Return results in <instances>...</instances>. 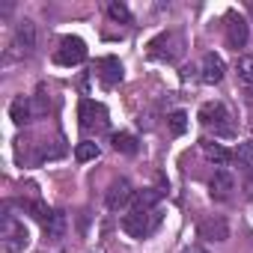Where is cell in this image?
I'll return each mask as SVG.
<instances>
[{"label": "cell", "mask_w": 253, "mask_h": 253, "mask_svg": "<svg viewBox=\"0 0 253 253\" xmlns=\"http://www.w3.org/2000/svg\"><path fill=\"white\" fill-rule=\"evenodd\" d=\"M232 188H235V179L226 173V170H217L214 176H211V182H209V194H211V200H229V194H232Z\"/></svg>", "instance_id": "cell-9"}, {"label": "cell", "mask_w": 253, "mask_h": 253, "mask_svg": "<svg viewBox=\"0 0 253 253\" xmlns=\"http://www.w3.org/2000/svg\"><path fill=\"white\" fill-rule=\"evenodd\" d=\"M98 78H101L107 86H116V84L122 81V66H119V60H113V57L98 60Z\"/></svg>", "instance_id": "cell-12"}, {"label": "cell", "mask_w": 253, "mask_h": 253, "mask_svg": "<svg viewBox=\"0 0 253 253\" xmlns=\"http://www.w3.org/2000/svg\"><path fill=\"white\" fill-rule=\"evenodd\" d=\"M15 48L21 54H33V48H36V27H33V21H21L15 27Z\"/></svg>", "instance_id": "cell-11"}, {"label": "cell", "mask_w": 253, "mask_h": 253, "mask_svg": "<svg viewBox=\"0 0 253 253\" xmlns=\"http://www.w3.org/2000/svg\"><path fill=\"white\" fill-rule=\"evenodd\" d=\"M9 116H12V122H15V125L30 122V101H27L24 95H18V98L9 104Z\"/></svg>", "instance_id": "cell-16"}, {"label": "cell", "mask_w": 253, "mask_h": 253, "mask_svg": "<svg viewBox=\"0 0 253 253\" xmlns=\"http://www.w3.org/2000/svg\"><path fill=\"white\" fill-rule=\"evenodd\" d=\"M235 161H238V167H244V170H253V140H244V143H238V149H235V155H232Z\"/></svg>", "instance_id": "cell-19"}, {"label": "cell", "mask_w": 253, "mask_h": 253, "mask_svg": "<svg viewBox=\"0 0 253 253\" xmlns=\"http://www.w3.org/2000/svg\"><path fill=\"white\" fill-rule=\"evenodd\" d=\"M107 15H110L116 24H128V21H131L128 6H125V3H116V0H113V3H107Z\"/></svg>", "instance_id": "cell-20"}, {"label": "cell", "mask_w": 253, "mask_h": 253, "mask_svg": "<svg viewBox=\"0 0 253 253\" xmlns=\"http://www.w3.org/2000/svg\"><path fill=\"white\" fill-rule=\"evenodd\" d=\"M226 119H229V110H226L220 101H206V104L200 107V122L206 125V128H214L217 134H229Z\"/></svg>", "instance_id": "cell-4"}, {"label": "cell", "mask_w": 253, "mask_h": 253, "mask_svg": "<svg viewBox=\"0 0 253 253\" xmlns=\"http://www.w3.org/2000/svg\"><path fill=\"white\" fill-rule=\"evenodd\" d=\"M167 122H170V131H173L176 137L188 131V116H185L182 110H176V113H170V119H167Z\"/></svg>", "instance_id": "cell-22"}, {"label": "cell", "mask_w": 253, "mask_h": 253, "mask_svg": "<svg viewBox=\"0 0 253 253\" xmlns=\"http://www.w3.org/2000/svg\"><path fill=\"white\" fill-rule=\"evenodd\" d=\"M247 39H250L247 21H244L241 15H235V12H229V15H226V45H229L232 51H241V48L247 45Z\"/></svg>", "instance_id": "cell-5"}, {"label": "cell", "mask_w": 253, "mask_h": 253, "mask_svg": "<svg viewBox=\"0 0 253 253\" xmlns=\"http://www.w3.org/2000/svg\"><path fill=\"white\" fill-rule=\"evenodd\" d=\"M197 232H200V238H206V241H226V238H229V223H226V217H220V214H209V217L200 220Z\"/></svg>", "instance_id": "cell-6"}, {"label": "cell", "mask_w": 253, "mask_h": 253, "mask_svg": "<svg viewBox=\"0 0 253 253\" xmlns=\"http://www.w3.org/2000/svg\"><path fill=\"white\" fill-rule=\"evenodd\" d=\"M27 241H30V235H27V229H24V223H18V220H6L3 223V250H21V247H27Z\"/></svg>", "instance_id": "cell-8"}, {"label": "cell", "mask_w": 253, "mask_h": 253, "mask_svg": "<svg viewBox=\"0 0 253 253\" xmlns=\"http://www.w3.org/2000/svg\"><path fill=\"white\" fill-rule=\"evenodd\" d=\"M200 78L206 81V84H220L223 81V72H226V66H223V60L217 57V54H206L203 57V66H200Z\"/></svg>", "instance_id": "cell-10"}, {"label": "cell", "mask_w": 253, "mask_h": 253, "mask_svg": "<svg viewBox=\"0 0 253 253\" xmlns=\"http://www.w3.org/2000/svg\"><path fill=\"white\" fill-rule=\"evenodd\" d=\"M27 211H30V214L36 217V220H42V223H45V220H48V214H51V209H48L45 203H39V200L27 203Z\"/></svg>", "instance_id": "cell-23"}, {"label": "cell", "mask_w": 253, "mask_h": 253, "mask_svg": "<svg viewBox=\"0 0 253 253\" xmlns=\"http://www.w3.org/2000/svg\"><path fill=\"white\" fill-rule=\"evenodd\" d=\"M63 232H66V214L54 209L48 214V220H45V235L48 238H63Z\"/></svg>", "instance_id": "cell-14"}, {"label": "cell", "mask_w": 253, "mask_h": 253, "mask_svg": "<svg viewBox=\"0 0 253 253\" xmlns=\"http://www.w3.org/2000/svg\"><path fill=\"white\" fill-rule=\"evenodd\" d=\"M203 155H206L211 164H217V167H223V164L232 161V155H229L220 143H211V140H203Z\"/></svg>", "instance_id": "cell-13"}, {"label": "cell", "mask_w": 253, "mask_h": 253, "mask_svg": "<svg viewBox=\"0 0 253 253\" xmlns=\"http://www.w3.org/2000/svg\"><path fill=\"white\" fill-rule=\"evenodd\" d=\"M113 149L122 155H137V137L128 131H119V134H113Z\"/></svg>", "instance_id": "cell-15"}, {"label": "cell", "mask_w": 253, "mask_h": 253, "mask_svg": "<svg viewBox=\"0 0 253 253\" xmlns=\"http://www.w3.org/2000/svg\"><path fill=\"white\" fill-rule=\"evenodd\" d=\"M158 191H152V188H146V191H140V194H134V209L137 211H152L155 209V203H158Z\"/></svg>", "instance_id": "cell-18"}, {"label": "cell", "mask_w": 253, "mask_h": 253, "mask_svg": "<svg viewBox=\"0 0 253 253\" xmlns=\"http://www.w3.org/2000/svg\"><path fill=\"white\" fill-rule=\"evenodd\" d=\"M158 220H161V214L152 209V211H137V209H131L128 214L122 217V229L128 232L131 238H146L155 226H158Z\"/></svg>", "instance_id": "cell-1"}, {"label": "cell", "mask_w": 253, "mask_h": 253, "mask_svg": "<svg viewBox=\"0 0 253 253\" xmlns=\"http://www.w3.org/2000/svg\"><path fill=\"white\" fill-rule=\"evenodd\" d=\"M182 253H209V250H206V247H197V244H191V247H185Z\"/></svg>", "instance_id": "cell-25"}, {"label": "cell", "mask_w": 253, "mask_h": 253, "mask_svg": "<svg viewBox=\"0 0 253 253\" xmlns=\"http://www.w3.org/2000/svg\"><path fill=\"white\" fill-rule=\"evenodd\" d=\"M54 60L60 66H78V63L86 60V45L78 36H63L60 39V48L54 51Z\"/></svg>", "instance_id": "cell-3"}, {"label": "cell", "mask_w": 253, "mask_h": 253, "mask_svg": "<svg viewBox=\"0 0 253 253\" xmlns=\"http://www.w3.org/2000/svg\"><path fill=\"white\" fill-rule=\"evenodd\" d=\"M235 72H238V81H241L244 86H250V89H253V54H244V57H238V63H235Z\"/></svg>", "instance_id": "cell-17"}, {"label": "cell", "mask_w": 253, "mask_h": 253, "mask_svg": "<svg viewBox=\"0 0 253 253\" xmlns=\"http://www.w3.org/2000/svg\"><path fill=\"white\" fill-rule=\"evenodd\" d=\"M131 200H134V191H131V182H128V179L113 182V185L107 188V197H104V203H107L110 211H119L122 206H128Z\"/></svg>", "instance_id": "cell-7"}, {"label": "cell", "mask_w": 253, "mask_h": 253, "mask_svg": "<svg viewBox=\"0 0 253 253\" xmlns=\"http://www.w3.org/2000/svg\"><path fill=\"white\" fill-rule=\"evenodd\" d=\"M250 176H247V182H244V194L247 197H253V170H247Z\"/></svg>", "instance_id": "cell-24"}, {"label": "cell", "mask_w": 253, "mask_h": 253, "mask_svg": "<svg viewBox=\"0 0 253 253\" xmlns=\"http://www.w3.org/2000/svg\"><path fill=\"white\" fill-rule=\"evenodd\" d=\"M75 158L84 164V161H95L98 158V143H78V149H75Z\"/></svg>", "instance_id": "cell-21"}, {"label": "cell", "mask_w": 253, "mask_h": 253, "mask_svg": "<svg viewBox=\"0 0 253 253\" xmlns=\"http://www.w3.org/2000/svg\"><path fill=\"white\" fill-rule=\"evenodd\" d=\"M78 119H81V128H86V131H104L107 128V107L92 101V98H84L78 107Z\"/></svg>", "instance_id": "cell-2"}]
</instances>
